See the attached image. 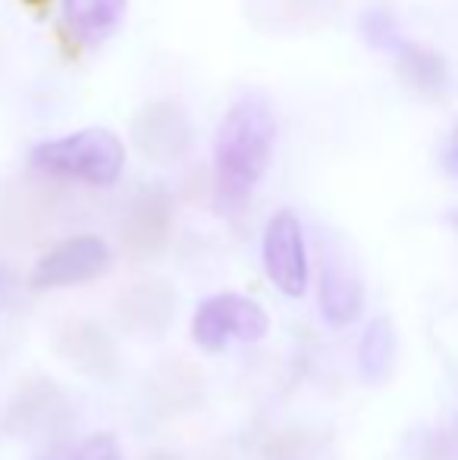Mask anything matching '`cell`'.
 Instances as JSON below:
<instances>
[{
    "instance_id": "52a82bcc",
    "label": "cell",
    "mask_w": 458,
    "mask_h": 460,
    "mask_svg": "<svg viewBox=\"0 0 458 460\" xmlns=\"http://www.w3.org/2000/svg\"><path fill=\"white\" fill-rule=\"evenodd\" d=\"M173 229V204L160 188H148L135 198L126 223H122V244L129 254L151 257L164 251Z\"/></svg>"
},
{
    "instance_id": "7a4b0ae2",
    "label": "cell",
    "mask_w": 458,
    "mask_h": 460,
    "mask_svg": "<svg viewBox=\"0 0 458 460\" xmlns=\"http://www.w3.org/2000/svg\"><path fill=\"white\" fill-rule=\"evenodd\" d=\"M29 164L31 170L44 172V176L107 188L120 179L122 166H126V147L111 128L92 126L35 145V151L29 154Z\"/></svg>"
},
{
    "instance_id": "2e32d148",
    "label": "cell",
    "mask_w": 458,
    "mask_h": 460,
    "mask_svg": "<svg viewBox=\"0 0 458 460\" xmlns=\"http://www.w3.org/2000/svg\"><path fill=\"white\" fill-rule=\"evenodd\" d=\"M446 166L458 176V128L453 132V138H449V145H446Z\"/></svg>"
},
{
    "instance_id": "6da1fadb",
    "label": "cell",
    "mask_w": 458,
    "mask_h": 460,
    "mask_svg": "<svg viewBox=\"0 0 458 460\" xmlns=\"http://www.w3.org/2000/svg\"><path fill=\"white\" fill-rule=\"evenodd\" d=\"M276 141L274 110L264 97L251 94L232 103L217 128L214 176L220 204L238 207L264 179Z\"/></svg>"
},
{
    "instance_id": "5b68a950",
    "label": "cell",
    "mask_w": 458,
    "mask_h": 460,
    "mask_svg": "<svg viewBox=\"0 0 458 460\" xmlns=\"http://www.w3.org/2000/svg\"><path fill=\"white\" fill-rule=\"evenodd\" d=\"M111 267V251L101 238L76 235L50 248L31 270V288H67L98 279Z\"/></svg>"
},
{
    "instance_id": "7c38bea8",
    "label": "cell",
    "mask_w": 458,
    "mask_h": 460,
    "mask_svg": "<svg viewBox=\"0 0 458 460\" xmlns=\"http://www.w3.org/2000/svg\"><path fill=\"white\" fill-rule=\"evenodd\" d=\"M396 360V332L390 320H373L358 345V367L367 382H383Z\"/></svg>"
},
{
    "instance_id": "30bf717a",
    "label": "cell",
    "mask_w": 458,
    "mask_h": 460,
    "mask_svg": "<svg viewBox=\"0 0 458 460\" xmlns=\"http://www.w3.org/2000/svg\"><path fill=\"white\" fill-rule=\"evenodd\" d=\"M361 301V279L355 273L352 261L339 251H327L324 273H320V310H324L330 326H348L358 320Z\"/></svg>"
},
{
    "instance_id": "5bb4252c",
    "label": "cell",
    "mask_w": 458,
    "mask_h": 460,
    "mask_svg": "<svg viewBox=\"0 0 458 460\" xmlns=\"http://www.w3.org/2000/svg\"><path fill=\"white\" fill-rule=\"evenodd\" d=\"M41 460H122V451L111 432H98V436H88L79 445H67V448L50 451Z\"/></svg>"
},
{
    "instance_id": "277c9868",
    "label": "cell",
    "mask_w": 458,
    "mask_h": 460,
    "mask_svg": "<svg viewBox=\"0 0 458 460\" xmlns=\"http://www.w3.org/2000/svg\"><path fill=\"white\" fill-rule=\"evenodd\" d=\"M264 270L286 297H301L308 285L305 235L295 213L280 210L264 229Z\"/></svg>"
},
{
    "instance_id": "ba28073f",
    "label": "cell",
    "mask_w": 458,
    "mask_h": 460,
    "mask_svg": "<svg viewBox=\"0 0 458 460\" xmlns=\"http://www.w3.org/2000/svg\"><path fill=\"white\" fill-rule=\"evenodd\" d=\"M57 354L73 369L92 379H111L116 373L113 339L92 320H69L57 339Z\"/></svg>"
},
{
    "instance_id": "e0dca14e",
    "label": "cell",
    "mask_w": 458,
    "mask_h": 460,
    "mask_svg": "<svg viewBox=\"0 0 458 460\" xmlns=\"http://www.w3.org/2000/svg\"><path fill=\"white\" fill-rule=\"evenodd\" d=\"M50 4H54V0H22V6H25V10H29V13H35L38 19H41V16H48Z\"/></svg>"
},
{
    "instance_id": "8992f818",
    "label": "cell",
    "mask_w": 458,
    "mask_h": 460,
    "mask_svg": "<svg viewBox=\"0 0 458 460\" xmlns=\"http://www.w3.org/2000/svg\"><path fill=\"white\" fill-rule=\"evenodd\" d=\"M129 135H132V145L139 147L141 157L154 160V164H173L192 145L189 116L170 101H154L141 107L132 116Z\"/></svg>"
},
{
    "instance_id": "8fae6325",
    "label": "cell",
    "mask_w": 458,
    "mask_h": 460,
    "mask_svg": "<svg viewBox=\"0 0 458 460\" xmlns=\"http://www.w3.org/2000/svg\"><path fill=\"white\" fill-rule=\"evenodd\" d=\"M67 10V29L76 41L98 44L120 25L126 13V0H63Z\"/></svg>"
},
{
    "instance_id": "3957f363",
    "label": "cell",
    "mask_w": 458,
    "mask_h": 460,
    "mask_svg": "<svg viewBox=\"0 0 458 460\" xmlns=\"http://www.w3.org/2000/svg\"><path fill=\"white\" fill-rule=\"evenodd\" d=\"M267 314L261 304L242 295H214L192 316V339L198 348L217 354L232 341H257L267 335Z\"/></svg>"
},
{
    "instance_id": "9a60e30c",
    "label": "cell",
    "mask_w": 458,
    "mask_h": 460,
    "mask_svg": "<svg viewBox=\"0 0 458 460\" xmlns=\"http://www.w3.org/2000/svg\"><path fill=\"white\" fill-rule=\"evenodd\" d=\"M283 6L292 19H327L337 0H283Z\"/></svg>"
},
{
    "instance_id": "4fadbf2b",
    "label": "cell",
    "mask_w": 458,
    "mask_h": 460,
    "mask_svg": "<svg viewBox=\"0 0 458 460\" xmlns=\"http://www.w3.org/2000/svg\"><path fill=\"white\" fill-rule=\"evenodd\" d=\"M399 73L402 79L409 82L415 92H424V94H436L446 82V69H443V60L430 50H421V48H409L399 60Z\"/></svg>"
},
{
    "instance_id": "9c48e42d",
    "label": "cell",
    "mask_w": 458,
    "mask_h": 460,
    "mask_svg": "<svg viewBox=\"0 0 458 460\" xmlns=\"http://www.w3.org/2000/svg\"><path fill=\"white\" fill-rule=\"evenodd\" d=\"M176 310V291L164 279H139L116 297V314L135 332H164Z\"/></svg>"
}]
</instances>
